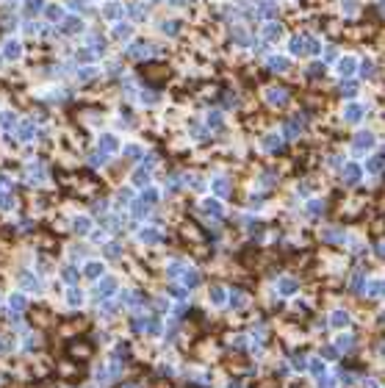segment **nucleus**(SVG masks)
Segmentation results:
<instances>
[{"label": "nucleus", "mask_w": 385, "mask_h": 388, "mask_svg": "<svg viewBox=\"0 0 385 388\" xmlns=\"http://www.w3.org/2000/svg\"><path fill=\"white\" fill-rule=\"evenodd\" d=\"M14 205H17V200L12 191H0V211H12Z\"/></svg>", "instance_id": "7c9ffc66"}, {"label": "nucleus", "mask_w": 385, "mask_h": 388, "mask_svg": "<svg viewBox=\"0 0 385 388\" xmlns=\"http://www.w3.org/2000/svg\"><path fill=\"white\" fill-rule=\"evenodd\" d=\"M264 203H266V197H264V194H260V197H258V194H252V197H250V205H252V208H260Z\"/></svg>", "instance_id": "4d7b16f0"}, {"label": "nucleus", "mask_w": 385, "mask_h": 388, "mask_svg": "<svg viewBox=\"0 0 385 388\" xmlns=\"http://www.w3.org/2000/svg\"><path fill=\"white\" fill-rule=\"evenodd\" d=\"M138 97H142V103H158V95H156V92H142V95H138Z\"/></svg>", "instance_id": "603ef678"}, {"label": "nucleus", "mask_w": 385, "mask_h": 388, "mask_svg": "<svg viewBox=\"0 0 385 388\" xmlns=\"http://www.w3.org/2000/svg\"><path fill=\"white\" fill-rule=\"evenodd\" d=\"M28 183L39 186V183H48V172H44V167H39V164H30L28 167Z\"/></svg>", "instance_id": "a211bd4d"}, {"label": "nucleus", "mask_w": 385, "mask_h": 388, "mask_svg": "<svg viewBox=\"0 0 385 388\" xmlns=\"http://www.w3.org/2000/svg\"><path fill=\"white\" fill-rule=\"evenodd\" d=\"M14 131H17V139L20 142H30V139L36 136V125H34V122L30 120H22V122H17V128H14Z\"/></svg>", "instance_id": "9d476101"}, {"label": "nucleus", "mask_w": 385, "mask_h": 388, "mask_svg": "<svg viewBox=\"0 0 385 388\" xmlns=\"http://www.w3.org/2000/svg\"><path fill=\"white\" fill-rule=\"evenodd\" d=\"M200 208H202L205 216H211V219H222V216H224V205L219 203L216 197H202Z\"/></svg>", "instance_id": "7ed1b4c3"}, {"label": "nucleus", "mask_w": 385, "mask_h": 388, "mask_svg": "<svg viewBox=\"0 0 385 388\" xmlns=\"http://www.w3.org/2000/svg\"><path fill=\"white\" fill-rule=\"evenodd\" d=\"M70 6H72V9H86V3H84V0H70Z\"/></svg>", "instance_id": "680f3d73"}, {"label": "nucleus", "mask_w": 385, "mask_h": 388, "mask_svg": "<svg viewBox=\"0 0 385 388\" xmlns=\"http://www.w3.org/2000/svg\"><path fill=\"white\" fill-rule=\"evenodd\" d=\"M341 95H344V97H355V95H358V86L352 84V81H346V84L341 86Z\"/></svg>", "instance_id": "de8ad7c7"}, {"label": "nucleus", "mask_w": 385, "mask_h": 388, "mask_svg": "<svg viewBox=\"0 0 385 388\" xmlns=\"http://www.w3.org/2000/svg\"><path fill=\"white\" fill-rule=\"evenodd\" d=\"M274 172H272V169H266V172L264 175H258V183H264V186H272V183H274Z\"/></svg>", "instance_id": "09e8293b"}, {"label": "nucleus", "mask_w": 385, "mask_h": 388, "mask_svg": "<svg viewBox=\"0 0 385 388\" xmlns=\"http://www.w3.org/2000/svg\"><path fill=\"white\" fill-rule=\"evenodd\" d=\"M208 128H211V131H222L224 128V120H222L219 111H208Z\"/></svg>", "instance_id": "c85d7f7f"}, {"label": "nucleus", "mask_w": 385, "mask_h": 388, "mask_svg": "<svg viewBox=\"0 0 385 388\" xmlns=\"http://www.w3.org/2000/svg\"><path fill=\"white\" fill-rule=\"evenodd\" d=\"M180 189V175H169L166 178V191H178Z\"/></svg>", "instance_id": "49530a36"}, {"label": "nucleus", "mask_w": 385, "mask_h": 388, "mask_svg": "<svg viewBox=\"0 0 385 388\" xmlns=\"http://www.w3.org/2000/svg\"><path fill=\"white\" fill-rule=\"evenodd\" d=\"M100 272H102V263H97V261H94V263H89V266L84 269V275H86V277H97Z\"/></svg>", "instance_id": "37998d69"}, {"label": "nucleus", "mask_w": 385, "mask_h": 388, "mask_svg": "<svg viewBox=\"0 0 385 388\" xmlns=\"http://www.w3.org/2000/svg\"><path fill=\"white\" fill-rule=\"evenodd\" d=\"M161 31H164L166 36H174L178 31H180V23H178V20H166V23L161 25Z\"/></svg>", "instance_id": "79ce46f5"}, {"label": "nucleus", "mask_w": 385, "mask_h": 388, "mask_svg": "<svg viewBox=\"0 0 385 388\" xmlns=\"http://www.w3.org/2000/svg\"><path fill=\"white\" fill-rule=\"evenodd\" d=\"M322 239L324 241H344L346 239V233H344V227H336V225H330V227H324V233H322Z\"/></svg>", "instance_id": "b1692460"}, {"label": "nucleus", "mask_w": 385, "mask_h": 388, "mask_svg": "<svg viewBox=\"0 0 385 388\" xmlns=\"http://www.w3.org/2000/svg\"><path fill=\"white\" fill-rule=\"evenodd\" d=\"M158 194H161V191H158V189H150V186H147V189L142 191V203H147V205H156V203H158Z\"/></svg>", "instance_id": "4c0bfd02"}, {"label": "nucleus", "mask_w": 385, "mask_h": 388, "mask_svg": "<svg viewBox=\"0 0 385 388\" xmlns=\"http://www.w3.org/2000/svg\"><path fill=\"white\" fill-rule=\"evenodd\" d=\"M116 200H120V203H133V191H130V189H122Z\"/></svg>", "instance_id": "6e6d98bb"}, {"label": "nucleus", "mask_w": 385, "mask_h": 388, "mask_svg": "<svg viewBox=\"0 0 385 388\" xmlns=\"http://www.w3.org/2000/svg\"><path fill=\"white\" fill-rule=\"evenodd\" d=\"M172 6H186V3H192V0H169Z\"/></svg>", "instance_id": "e2e57ef3"}, {"label": "nucleus", "mask_w": 385, "mask_h": 388, "mask_svg": "<svg viewBox=\"0 0 385 388\" xmlns=\"http://www.w3.org/2000/svg\"><path fill=\"white\" fill-rule=\"evenodd\" d=\"M0 56H3L6 61H17L20 56H22V42H20L17 36L6 39V42H3V50H0Z\"/></svg>", "instance_id": "39448f33"}, {"label": "nucleus", "mask_w": 385, "mask_h": 388, "mask_svg": "<svg viewBox=\"0 0 385 388\" xmlns=\"http://www.w3.org/2000/svg\"><path fill=\"white\" fill-rule=\"evenodd\" d=\"M86 161H89L92 167H100V164H106V161H108V153H102V150H94V153H89V155H86Z\"/></svg>", "instance_id": "473e14b6"}, {"label": "nucleus", "mask_w": 385, "mask_h": 388, "mask_svg": "<svg viewBox=\"0 0 385 388\" xmlns=\"http://www.w3.org/2000/svg\"><path fill=\"white\" fill-rule=\"evenodd\" d=\"M288 50H291L294 56H305V36H291Z\"/></svg>", "instance_id": "cd10ccee"}, {"label": "nucleus", "mask_w": 385, "mask_h": 388, "mask_svg": "<svg viewBox=\"0 0 385 388\" xmlns=\"http://www.w3.org/2000/svg\"><path fill=\"white\" fill-rule=\"evenodd\" d=\"M72 227H75L78 236H89V233H92V219H89V216H75Z\"/></svg>", "instance_id": "393cba45"}, {"label": "nucleus", "mask_w": 385, "mask_h": 388, "mask_svg": "<svg viewBox=\"0 0 385 388\" xmlns=\"http://www.w3.org/2000/svg\"><path fill=\"white\" fill-rule=\"evenodd\" d=\"M138 239H142V244H158V241L164 239V230L161 227H156V225H147V227H142L138 230Z\"/></svg>", "instance_id": "1a4fd4ad"}, {"label": "nucleus", "mask_w": 385, "mask_h": 388, "mask_svg": "<svg viewBox=\"0 0 385 388\" xmlns=\"http://www.w3.org/2000/svg\"><path fill=\"white\" fill-rule=\"evenodd\" d=\"M322 50L319 39H313V36H305V56H316Z\"/></svg>", "instance_id": "58836bf2"}, {"label": "nucleus", "mask_w": 385, "mask_h": 388, "mask_svg": "<svg viewBox=\"0 0 385 388\" xmlns=\"http://www.w3.org/2000/svg\"><path fill=\"white\" fill-rule=\"evenodd\" d=\"M150 178H152V172L147 167H142V169H136V172L130 175V183L133 186H144L147 189V186H150Z\"/></svg>", "instance_id": "5701e85b"}, {"label": "nucleus", "mask_w": 385, "mask_h": 388, "mask_svg": "<svg viewBox=\"0 0 385 388\" xmlns=\"http://www.w3.org/2000/svg\"><path fill=\"white\" fill-rule=\"evenodd\" d=\"M142 161H144V167H147V169H150V167H156V164H158V155H156V153H147L144 158H142Z\"/></svg>", "instance_id": "5fc2aeb1"}, {"label": "nucleus", "mask_w": 385, "mask_h": 388, "mask_svg": "<svg viewBox=\"0 0 385 388\" xmlns=\"http://www.w3.org/2000/svg\"><path fill=\"white\" fill-rule=\"evenodd\" d=\"M44 17H48L50 23H61V20H64V9H61L58 3H50V6H44Z\"/></svg>", "instance_id": "a878e982"}, {"label": "nucleus", "mask_w": 385, "mask_h": 388, "mask_svg": "<svg viewBox=\"0 0 385 388\" xmlns=\"http://www.w3.org/2000/svg\"><path fill=\"white\" fill-rule=\"evenodd\" d=\"M382 164H385V153L372 155V158L366 161V169H368V172H377V169H382Z\"/></svg>", "instance_id": "c9c22d12"}, {"label": "nucleus", "mask_w": 385, "mask_h": 388, "mask_svg": "<svg viewBox=\"0 0 385 388\" xmlns=\"http://www.w3.org/2000/svg\"><path fill=\"white\" fill-rule=\"evenodd\" d=\"M111 291H114V280H102L100 294H111Z\"/></svg>", "instance_id": "bf43d9fd"}, {"label": "nucleus", "mask_w": 385, "mask_h": 388, "mask_svg": "<svg viewBox=\"0 0 385 388\" xmlns=\"http://www.w3.org/2000/svg\"><path fill=\"white\" fill-rule=\"evenodd\" d=\"M84 17H75V14H72V17H64V20H61V23H58V28H61V34H70V36H72V34H84Z\"/></svg>", "instance_id": "6e6552de"}, {"label": "nucleus", "mask_w": 385, "mask_h": 388, "mask_svg": "<svg viewBox=\"0 0 385 388\" xmlns=\"http://www.w3.org/2000/svg\"><path fill=\"white\" fill-rule=\"evenodd\" d=\"M336 56H338V50L332 48V45H330V48H324V64H327V61H332Z\"/></svg>", "instance_id": "13d9d810"}, {"label": "nucleus", "mask_w": 385, "mask_h": 388, "mask_svg": "<svg viewBox=\"0 0 385 388\" xmlns=\"http://www.w3.org/2000/svg\"><path fill=\"white\" fill-rule=\"evenodd\" d=\"M324 72H327V64H324V61H316V64L305 67V75H308V78H319V75H324Z\"/></svg>", "instance_id": "2f4dec72"}, {"label": "nucleus", "mask_w": 385, "mask_h": 388, "mask_svg": "<svg viewBox=\"0 0 385 388\" xmlns=\"http://www.w3.org/2000/svg\"><path fill=\"white\" fill-rule=\"evenodd\" d=\"M150 3H158V0H150Z\"/></svg>", "instance_id": "69168bd1"}, {"label": "nucleus", "mask_w": 385, "mask_h": 388, "mask_svg": "<svg viewBox=\"0 0 385 388\" xmlns=\"http://www.w3.org/2000/svg\"><path fill=\"white\" fill-rule=\"evenodd\" d=\"M100 150L111 155L114 150H120V139H116L114 133H102V136H100Z\"/></svg>", "instance_id": "4be33fe9"}, {"label": "nucleus", "mask_w": 385, "mask_h": 388, "mask_svg": "<svg viewBox=\"0 0 385 388\" xmlns=\"http://www.w3.org/2000/svg\"><path fill=\"white\" fill-rule=\"evenodd\" d=\"M363 111H366V108H363L360 103H349V106L344 108V120L352 122V125H358V122L363 120Z\"/></svg>", "instance_id": "2eb2a0df"}, {"label": "nucleus", "mask_w": 385, "mask_h": 388, "mask_svg": "<svg viewBox=\"0 0 385 388\" xmlns=\"http://www.w3.org/2000/svg\"><path fill=\"white\" fill-rule=\"evenodd\" d=\"M78 78L89 84V81H94V78H97V70H94V67H80V70H78Z\"/></svg>", "instance_id": "a19ab883"}, {"label": "nucleus", "mask_w": 385, "mask_h": 388, "mask_svg": "<svg viewBox=\"0 0 385 388\" xmlns=\"http://www.w3.org/2000/svg\"><path fill=\"white\" fill-rule=\"evenodd\" d=\"M128 17L130 20H136V23H144L147 20V9H144V3H128Z\"/></svg>", "instance_id": "aec40b11"}, {"label": "nucleus", "mask_w": 385, "mask_h": 388, "mask_svg": "<svg viewBox=\"0 0 385 388\" xmlns=\"http://www.w3.org/2000/svg\"><path fill=\"white\" fill-rule=\"evenodd\" d=\"M341 9L346 14H355L358 12V0H341Z\"/></svg>", "instance_id": "8fccbe9b"}, {"label": "nucleus", "mask_w": 385, "mask_h": 388, "mask_svg": "<svg viewBox=\"0 0 385 388\" xmlns=\"http://www.w3.org/2000/svg\"><path fill=\"white\" fill-rule=\"evenodd\" d=\"M122 14H125V9H122L120 3H106V6H102V17L111 20V23H120Z\"/></svg>", "instance_id": "6ab92c4d"}, {"label": "nucleus", "mask_w": 385, "mask_h": 388, "mask_svg": "<svg viewBox=\"0 0 385 388\" xmlns=\"http://www.w3.org/2000/svg\"><path fill=\"white\" fill-rule=\"evenodd\" d=\"M111 36L120 39V42H128V39L133 36V25L130 23H116L114 28H111Z\"/></svg>", "instance_id": "f3484780"}, {"label": "nucleus", "mask_w": 385, "mask_h": 388, "mask_svg": "<svg viewBox=\"0 0 385 388\" xmlns=\"http://www.w3.org/2000/svg\"><path fill=\"white\" fill-rule=\"evenodd\" d=\"M324 211H327V203H324V200H319V197H313V200H308V203H305L308 219H319Z\"/></svg>", "instance_id": "9b49d317"}, {"label": "nucleus", "mask_w": 385, "mask_h": 388, "mask_svg": "<svg viewBox=\"0 0 385 388\" xmlns=\"http://www.w3.org/2000/svg\"><path fill=\"white\" fill-rule=\"evenodd\" d=\"M280 136H283V139H288V142H294V139H300V136H302V128H300V122H296V120L286 122V125H283V131H280Z\"/></svg>", "instance_id": "412c9836"}, {"label": "nucleus", "mask_w": 385, "mask_h": 388, "mask_svg": "<svg viewBox=\"0 0 385 388\" xmlns=\"http://www.w3.org/2000/svg\"><path fill=\"white\" fill-rule=\"evenodd\" d=\"M211 189H214L216 197H228V194H230V178H228V175H214Z\"/></svg>", "instance_id": "f8f14e48"}, {"label": "nucleus", "mask_w": 385, "mask_h": 388, "mask_svg": "<svg viewBox=\"0 0 385 388\" xmlns=\"http://www.w3.org/2000/svg\"><path fill=\"white\" fill-rule=\"evenodd\" d=\"M75 59H78L80 64H92V61L97 59V53H92L89 48H80V50H78V56H75Z\"/></svg>", "instance_id": "ea45409f"}, {"label": "nucleus", "mask_w": 385, "mask_h": 388, "mask_svg": "<svg viewBox=\"0 0 385 388\" xmlns=\"http://www.w3.org/2000/svg\"><path fill=\"white\" fill-rule=\"evenodd\" d=\"M122 153H125V158H130V161H138V158H144V150L138 147V144H128V147L122 150Z\"/></svg>", "instance_id": "72a5a7b5"}, {"label": "nucleus", "mask_w": 385, "mask_h": 388, "mask_svg": "<svg viewBox=\"0 0 385 388\" xmlns=\"http://www.w3.org/2000/svg\"><path fill=\"white\" fill-rule=\"evenodd\" d=\"M286 34L283 23H277V20H272V23H264V28H260V36H264L266 42H280Z\"/></svg>", "instance_id": "20e7f679"}, {"label": "nucleus", "mask_w": 385, "mask_h": 388, "mask_svg": "<svg viewBox=\"0 0 385 388\" xmlns=\"http://www.w3.org/2000/svg\"><path fill=\"white\" fill-rule=\"evenodd\" d=\"M0 128H3V131L17 128V114L14 111H0Z\"/></svg>", "instance_id": "bb28decb"}, {"label": "nucleus", "mask_w": 385, "mask_h": 388, "mask_svg": "<svg viewBox=\"0 0 385 388\" xmlns=\"http://www.w3.org/2000/svg\"><path fill=\"white\" fill-rule=\"evenodd\" d=\"M264 103L266 106H286L288 103V92L283 86H269V89H264Z\"/></svg>", "instance_id": "f03ea898"}, {"label": "nucleus", "mask_w": 385, "mask_h": 388, "mask_svg": "<svg viewBox=\"0 0 385 388\" xmlns=\"http://www.w3.org/2000/svg\"><path fill=\"white\" fill-rule=\"evenodd\" d=\"M338 72H341L344 78L355 75L358 72V59L355 56H341V59H338Z\"/></svg>", "instance_id": "4468645a"}, {"label": "nucleus", "mask_w": 385, "mask_h": 388, "mask_svg": "<svg viewBox=\"0 0 385 388\" xmlns=\"http://www.w3.org/2000/svg\"><path fill=\"white\" fill-rule=\"evenodd\" d=\"M377 3H380V9H382V14H385V0H377Z\"/></svg>", "instance_id": "0e129e2a"}, {"label": "nucleus", "mask_w": 385, "mask_h": 388, "mask_svg": "<svg viewBox=\"0 0 385 388\" xmlns=\"http://www.w3.org/2000/svg\"><path fill=\"white\" fill-rule=\"evenodd\" d=\"M360 72H363V75H366V78H372L374 72H377V64H374V61H366V64L360 67Z\"/></svg>", "instance_id": "3c124183"}, {"label": "nucleus", "mask_w": 385, "mask_h": 388, "mask_svg": "<svg viewBox=\"0 0 385 388\" xmlns=\"http://www.w3.org/2000/svg\"><path fill=\"white\" fill-rule=\"evenodd\" d=\"M42 9H44V0H25V14H28V17L39 14Z\"/></svg>", "instance_id": "f704fd0d"}, {"label": "nucleus", "mask_w": 385, "mask_h": 388, "mask_svg": "<svg viewBox=\"0 0 385 388\" xmlns=\"http://www.w3.org/2000/svg\"><path fill=\"white\" fill-rule=\"evenodd\" d=\"M372 144H374V133H368V131H358L355 139H352V150H355L358 155L368 153V150H372Z\"/></svg>", "instance_id": "423d86ee"}, {"label": "nucleus", "mask_w": 385, "mask_h": 388, "mask_svg": "<svg viewBox=\"0 0 385 388\" xmlns=\"http://www.w3.org/2000/svg\"><path fill=\"white\" fill-rule=\"evenodd\" d=\"M120 70H122V67H120V61H111V64L106 67V72H108V75H116Z\"/></svg>", "instance_id": "052dcab7"}, {"label": "nucleus", "mask_w": 385, "mask_h": 388, "mask_svg": "<svg viewBox=\"0 0 385 388\" xmlns=\"http://www.w3.org/2000/svg\"><path fill=\"white\" fill-rule=\"evenodd\" d=\"M260 147H264L266 153H280V150H283V136H277V133H266V136L260 139Z\"/></svg>", "instance_id": "ddd939ff"}, {"label": "nucleus", "mask_w": 385, "mask_h": 388, "mask_svg": "<svg viewBox=\"0 0 385 388\" xmlns=\"http://www.w3.org/2000/svg\"><path fill=\"white\" fill-rule=\"evenodd\" d=\"M192 139L194 142H205V139H208V133L202 131V125H192Z\"/></svg>", "instance_id": "a18cd8bd"}, {"label": "nucleus", "mask_w": 385, "mask_h": 388, "mask_svg": "<svg viewBox=\"0 0 385 388\" xmlns=\"http://www.w3.org/2000/svg\"><path fill=\"white\" fill-rule=\"evenodd\" d=\"M288 67H291V61L286 56H269L266 59V70H272V72H286Z\"/></svg>", "instance_id": "dca6fc26"}, {"label": "nucleus", "mask_w": 385, "mask_h": 388, "mask_svg": "<svg viewBox=\"0 0 385 388\" xmlns=\"http://www.w3.org/2000/svg\"><path fill=\"white\" fill-rule=\"evenodd\" d=\"M128 56L130 59H150V56H158V48L156 45H150L147 39H138V42H133V45H128Z\"/></svg>", "instance_id": "f257e3e1"}, {"label": "nucleus", "mask_w": 385, "mask_h": 388, "mask_svg": "<svg viewBox=\"0 0 385 388\" xmlns=\"http://www.w3.org/2000/svg\"><path fill=\"white\" fill-rule=\"evenodd\" d=\"M341 180H344V186H358L360 183V164H344L341 167Z\"/></svg>", "instance_id": "0eeeda50"}, {"label": "nucleus", "mask_w": 385, "mask_h": 388, "mask_svg": "<svg viewBox=\"0 0 385 388\" xmlns=\"http://www.w3.org/2000/svg\"><path fill=\"white\" fill-rule=\"evenodd\" d=\"M233 42L241 45V48H247V45H250V34L244 28H233Z\"/></svg>", "instance_id": "e433bc0d"}, {"label": "nucleus", "mask_w": 385, "mask_h": 388, "mask_svg": "<svg viewBox=\"0 0 385 388\" xmlns=\"http://www.w3.org/2000/svg\"><path fill=\"white\" fill-rule=\"evenodd\" d=\"M147 211H150V205L142 203V200H133V203H130V214H133V216H138V219H144Z\"/></svg>", "instance_id": "c756f323"}, {"label": "nucleus", "mask_w": 385, "mask_h": 388, "mask_svg": "<svg viewBox=\"0 0 385 388\" xmlns=\"http://www.w3.org/2000/svg\"><path fill=\"white\" fill-rule=\"evenodd\" d=\"M280 291H283V294L296 291V283H294V280H283V283H280Z\"/></svg>", "instance_id": "864d4df0"}, {"label": "nucleus", "mask_w": 385, "mask_h": 388, "mask_svg": "<svg viewBox=\"0 0 385 388\" xmlns=\"http://www.w3.org/2000/svg\"><path fill=\"white\" fill-rule=\"evenodd\" d=\"M106 255H108V258H120L122 255V247L116 244V241H111V244H106Z\"/></svg>", "instance_id": "c03bdc74"}]
</instances>
